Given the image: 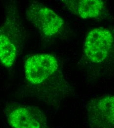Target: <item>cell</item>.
<instances>
[{"label":"cell","mask_w":114,"mask_h":128,"mask_svg":"<svg viewBox=\"0 0 114 128\" xmlns=\"http://www.w3.org/2000/svg\"><path fill=\"white\" fill-rule=\"evenodd\" d=\"M86 56L91 62L107 63L114 55V32L104 28L95 29L89 32L84 46Z\"/></svg>","instance_id":"obj_3"},{"label":"cell","mask_w":114,"mask_h":128,"mask_svg":"<svg viewBox=\"0 0 114 128\" xmlns=\"http://www.w3.org/2000/svg\"><path fill=\"white\" fill-rule=\"evenodd\" d=\"M89 128H114V96L93 98L86 106Z\"/></svg>","instance_id":"obj_6"},{"label":"cell","mask_w":114,"mask_h":128,"mask_svg":"<svg viewBox=\"0 0 114 128\" xmlns=\"http://www.w3.org/2000/svg\"><path fill=\"white\" fill-rule=\"evenodd\" d=\"M72 14L82 18L96 19L102 16L105 4L101 0H65L62 1Z\"/></svg>","instance_id":"obj_7"},{"label":"cell","mask_w":114,"mask_h":128,"mask_svg":"<svg viewBox=\"0 0 114 128\" xmlns=\"http://www.w3.org/2000/svg\"><path fill=\"white\" fill-rule=\"evenodd\" d=\"M24 74L31 94L48 105L59 106L69 92V86L56 57L40 53L29 56L24 63Z\"/></svg>","instance_id":"obj_1"},{"label":"cell","mask_w":114,"mask_h":128,"mask_svg":"<svg viewBox=\"0 0 114 128\" xmlns=\"http://www.w3.org/2000/svg\"><path fill=\"white\" fill-rule=\"evenodd\" d=\"M24 30L16 4L5 6L4 21L0 26V62L6 68L13 66L24 41Z\"/></svg>","instance_id":"obj_2"},{"label":"cell","mask_w":114,"mask_h":128,"mask_svg":"<svg viewBox=\"0 0 114 128\" xmlns=\"http://www.w3.org/2000/svg\"><path fill=\"white\" fill-rule=\"evenodd\" d=\"M26 19L46 36H52L62 29L64 21L61 16L37 1L30 2L26 10Z\"/></svg>","instance_id":"obj_5"},{"label":"cell","mask_w":114,"mask_h":128,"mask_svg":"<svg viewBox=\"0 0 114 128\" xmlns=\"http://www.w3.org/2000/svg\"><path fill=\"white\" fill-rule=\"evenodd\" d=\"M11 128H51L46 115L38 107L11 102L4 110Z\"/></svg>","instance_id":"obj_4"}]
</instances>
